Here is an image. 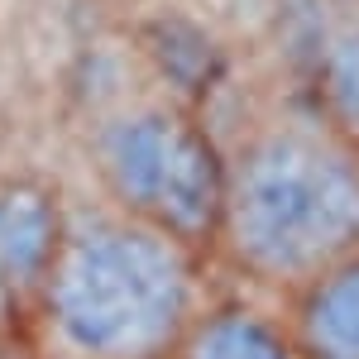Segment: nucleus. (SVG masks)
Wrapping results in <instances>:
<instances>
[{"label":"nucleus","mask_w":359,"mask_h":359,"mask_svg":"<svg viewBox=\"0 0 359 359\" xmlns=\"http://www.w3.org/2000/svg\"><path fill=\"white\" fill-rule=\"evenodd\" d=\"M172 359H297L287 331L254 306H216L196 316Z\"/></svg>","instance_id":"nucleus-6"},{"label":"nucleus","mask_w":359,"mask_h":359,"mask_svg":"<svg viewBox=\"0 0 359 359\" xmlns=\"http://www.w3.org/2000/svg\"><path fill=\"white\" fill-rule=\"evenodd\" d=\"M287 340L297 359H359V254L302 283Z\"/></svg>","instance_id":"nucleus-5"},{"label":"nucleus","mask_w":359,"mask_h":359,"mask_svg":"<svg viewBox=\"0 0 359 359\" xmlns=\"http://www.w3.org/2000/svg\"><path fill=\"white\" fill-rule=\"evenodd\" d=\"M91 158L120 216L154 225L187 249L216 235L225 168L206 135L177 111L168 106L115 111L91 139Z\"/></svg>","instance_id":"nucleus-3"},{"label":"nucleus","mask_w":359,"mask_h":359,"mask_svg":"<svg viewBox=\"0 0 359 359\" xmlns=\"http://www.w3.org/2000/svg\"><path fill=\"white\" fill-rule=\"evenodd\" d=\"M326 91H331V111L345 130L359 135V34H345L326 57Z\"/></svg>","instance_id":"nucleus-7"},{"label":"nucleus","mask_w":359,"mask_h":359,"mask_svg":"<svg viewBox=\"0 0 359 359\" xmlns=\"http://www.w3.org/2000/svg\"><path fill=\"white\" fill-rule=\"evenodd\" d=\"M10 321H15V297L0 287V340H5V331H10Z\"/></svg>","instance_id":"nucleus-8"},{"label":"nucleus","mask_w":359,"mask_h":359,"mask_svg":"<svg viewBox=\"0 0 359 359\" xmlns=\"http://www.w3.org/2000/svg\"><path fill=\"white\" fill-rule=\"evenodd\" d=\"M216 235L254 283H311L359 254V154L302 125L259 135L225 172Z\"/></svg>","instance_id":"nucleus-2"},{"label":"nucleus","mask_w":359,"mask_h":359,"mask_svg":"<svg viewBox=\"0 0 359 359\" xmlns=\"http://www.w3.org/2000/svg\"><path fill=\"white\" fill-rule=\"evenodd\" d=\"M67 216L43 182H5L0 187V287L20 302H34L53 269Z\"/></svg>","instance_id":"nucleus-4"},{"label":"nucleus","mask_w":359,"mask_h":359,"mask_svg":"<svg viewBox=\"0 0 359 359\" xmlns=\"http://www.w3.org/2000/svg\"><path fill=\"white\" fill-rule=\"evenodd\" d=\"M34 316L43 359H172L196 321L192 249L120 211L72 216Z\"/></svg>","instance_id":"nucleus-1"}]
</instances>
